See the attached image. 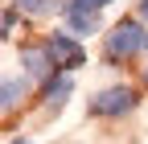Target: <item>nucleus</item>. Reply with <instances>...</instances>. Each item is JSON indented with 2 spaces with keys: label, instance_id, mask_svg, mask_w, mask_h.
Segmentation results:
<instances>
[{
  "label": "nucleus",
  "instance_id": "obj_1",
  "mask_svg": "<svg viewBox=\"0 0 148 144\" xmlns=\"http://www.w3.org/2000/svg\"><path fill=\"white\" fill-rule=\"evenodd\" d=\"M148 45V33L140 29V21H119L115 29L107 33V58H136V53Z\"/></svg>",
  "mask_w": 148,
  "mask_h": 144
},
{
  "label": "nucleus",
  "instance_id": "obj_2",
  "mask_svg": "<svg viewBox=\"0 0 148 144\" xmlns=\"http://www.w3.org/2000/svg\"><path fill=\"white\" fill-rule=\"evenodd\" d=\"M45 49H49L53 66H62V70H74V66L86 62V49L74 41L70 33H49V37H45Z\"/></svg>",
  "mask_w": 148,
  "mask_h": 144
},
{
  "label": "nucleus",
  "instance_id": "obj_3",
  "mask_svg": "<svg viewBox=\"0 0 148 144\" xmlns=\"http://www.w3.org/2000/svg\"><path fill=\"white\" fill-rule=\"evenodd\" d=\"M136 107V91L132 86H111V91L95 95V103H90V111L95 115H123Z\"/></svg>",
  "mask_w": 148,
  "mask_h": 144
},
{
  "label": "nucleus",
  "instance_id": "obj_4",
  "mask_svg": "<svg viewBox=\"0 0 148 144\" xmlns=\"http://www.w3.org/2000/svg\"><path fill=\"white\" fill-rule=\"evenodd\" d=\"M21 62H25V70H29V78H41V74L53 70V58H49L45 45H25V49H21Z\"/></svg>",
  "mask_w": 148,
  "mask_h": 144
},
{
  "label": "nucleus",
  "instance_id": "obj_5",
  "mask_svg": "<svg viewBox=\"0 0 148 144\" xmlns=\"http://www.w3.org/2000/svg\"><path fill=\"white\" fill-rule=\"evenodd\" d=\"M74 91V78L70 74H62V78H49V86H45V107L49 111H58V107L66 103V95Z\"/></svg>",
  "mask_w": 148,
  "mask_h": 144
},
{
  "label": "nucleus",
  "instance_id": "obj_6",
  "mask_svg": "<svg viewBox=\"0 0 148 144\" xmlns=\"http://www.w3.org/2000/svg\"><path fill=\"white\" fill-rule=\"evenodd\" d=\"M25 86H29L25 78H21V82H16V78H8V82H4V99H0V103H4V111H12V107H16V99L25 95Z\"/></svg>",
  "mask_w": 148,
  "mask_h": 144
},
{
  "label": "nucleus",
  "instance_id": "obj_7",
  "mask_svg": "<svg viewBox=\"0 0 148 144\" xmlns=\"http://www.w3.org/2000/svg\"><path fill=\"white\" fill-rule=\"evenodd\" d=\"M70 25L82 29V33H90V29H95V12H70Z\"/></svg>",
  "mask_w": 148,
  "mask_h": 144
},
{
  "label": "nucleus",
  "instance_id": "obj_8",
  "mask_svg": "<svg viewBox=\"0 0 148 144\" xmlns=\"http://www.w3.org/2000/svg\"><path fill=\"white\" fill-rule=\"evenodd\" d=\"M103 4H111V0H74V4H70V12H99Z\"/></svg>",
  "mask_w": 148,
  "mask_h": 144
},
{
  "label": "nucleus",
  "instance_id": "obj_9",
  "mask_svg": "<svg viewBox=\"0 0 148 144\" xmlns=\"http://www.w3.org/2000/svg\"><path fill=\"white\" fill-rule=\"evenodd\" d=\"M16 4H21L25 12H45V8H49V0H16Z\"/></svg>",
  "mask_w": 148,
  "mask_h": 144
},
{
  "label": "nucleus",
  "instance_id": "obj_10",
  "mask_svg": "<svg viewBox=\"0 0 148 144\" xmlns=\"http://www.w3.org/2000/svg\"><path fill=\"white\" fill-rule=\"evenodd\" d=\"M140 16H144V21H148V0H140Z\"/></svg>",
  "mask_w": 148,
  "mask_h": 144
},
{
  "label": "nucleus",
  "instance_id": "obj_11",
  "mask_svg": "<svg viewBox=\"0 0 148 144\" xmlns=\"http://www.w3.org/2000/svg\"><path fill=\"white\" fill-rule=\"evenodd\" d=\"M12 144H29V140H12Z\"/></svg>",
  "mask_w": 148,
  "mask_h": 144
},
{
  "label": "nucleus",
  "instance_id": "obj_12",
  "mask_svg": "<svg viewBox=\"0 0 148 144\" xmlns=\"http://www.w3.org/2000/svg\"><path fill=\"white\" fill-rule=\"evenodd\" d=\"M144 82H148V70H144Z\"/></svg>",
  "mask_w": 148,
  "mask_h": 144
}]
</instances>
